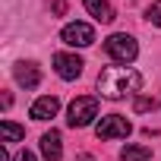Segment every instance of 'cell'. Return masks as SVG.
Listing matches in <instances>:
<instances>
[{"mask_svg": "<svg viewBox=\"0 0 161 161\" xmlns=\"http://www.w3.org/2000/svg\"><path fill=\"white\" fill-rule=\"evenodd\" d=\"M142 89V76L130 66H104L98 73V92L108 101H120L126 95H136Z\"/></svg>", "mask_w": 161, "mask_h": 161, "instance_id": "obj_1", "label": "cell"}, {"mask_svg": "<svg viewBox=\"0 0 161 161\" xmlns=\"http://www.w3.org/2000/svg\"><path fill=\"white\" fill-rule=\"evenodd\" d=\"M104 51H108V57H111V60H117V63H133V60H136V54H139L136 41H133L126 32L111 35V38L104 41Z\"/></svg>", "mask_w": 161, "mask_h": 161, "instance_id": "obj_2", "label": "cell"}, {"mask_svg": "<svg viewBox=\"0 0 161 161\" xmlns=\"http://www.w3.org/2000/svg\"><path fill=\"white\" fill-rule=\"evenodd\" d=\"M98 117V98L95 95H79L73 104H69V126H89L92 120Z\"/></svg>", "mask_w": 161, "mask_h": 161, "instance_id": "obj_3", "label": "cell"}, {"mask_svg": "<svg viewBox=\"0 0 161 161\" xmlns=\"http://www.w3.org/2000/svg\"><path fill=\"white\" fill-rule=\"evenodd\" d=\"M95 133H98V139H126V136L133 133V126H130V120L120 117V114H104V117L98 120Z\"/></svg>", "mask_w": 161, "mask_h": 161, "instance_id": "obj_4", "label": "cell"}, {"mask_svg": "<svg viewBox=\"0 0 161 161\" xmlns=\"http://www.w3.org/2000/svg\"><path fill=\"white\" fill-rule=\"evenodd\" d=\"M60 38H63L69 47H89V44L95 41V29H92L89 22H69V25L60 32Z\"/></svg>", "mask_w": 161, "mask_h": 161, "instance_id": "obj_5", "label": "cell"}, {"mask_svg": "<svg viewBox=\"0 0 161 161\" xmlns=\"http://www.w3.org/2000/svg\"><path fill=\"white\" fill-rule=\"evenodd\" d=\"M82 66H86L82 57H76V54H66V51L54 54V69H57L60 79H66V82H73V79L82 76Z\"/></svg>", "mask_w": 161, "mask_h": 161, "instance_id": "obj_6", "label": "cell"}, {"mask_svg": "<svg viewBox=\"0 0 161 161\" xmlns=\"http://www.w3.org/2000/svg\"><path fill=\"white\" fill-rule=\"evenodd\" d=\"M57 111H60V101L54 98V95H44V98H38L35 104H32V117L35 120H51V117H57Z\"/></svg>", "mask_w": 161, "mask_h": 161, "instance_id": "obj_7", "label": "cell"}, {"mask_svg": "<svg viewBox=\"0 0 161 161\" xmlns=\"http://www.w3.org/2000/svg\"><path fill=\"white\" fill-rule=\"evenodd\" d=\"M41 155L47 161H60L63 158V145H60V133L57 130H51V133L41 136Z\"/></svg>", "mask_w": 161, "mask_h": 161, "instance_id": "obj_8", "label": "cell"}, {"mask_svg": "<svg viewBox=\"0 0 161 161\" xmlns=\"http://www.w3.org/2000/svg\"><path fill=\"white\" fill-rule=\"evenodd\" d=\"M13 76H16V82L25 86V89H35V86L41 82V73H38L35 63H19V66L13 69Z\"/></svg>", "mask_w": 161, "mask_h": 161, "instance_id": "obj_9", "label": "cell"}, {"mask_svg": "<svg viewBox=\"0 0 161 161\" xmlns=\"http://www.w3.org/2000/svg\"><path fill=\"white\" fill-rule=\"evenodd\" d=\"M82 3H86V10H89L98 22H114V10H111L108 0H82Z\"/></svg>", "mask_w": 161, "mask_h": 161, "instance_id": "obj_10", "label": "cell"}, {"mask_svg": "<svg viewBox=\"0 0 161 161\" xmlns=\"http://www.w3.org/2000/svg\"><path fill=\"white\" fill-rule=\"evenodd\" d=\"M0 136H3V142H19V139H25V126H19L13 120H3L0 123Z\"/></svg>", "mask_w": 161, "mask_h": 161, "instance_id": "obj_11", "label": "cell"}, {"mask_svg": "<svg viewBox=\"0 0 161 161\" xmlns=\"http://www.w3.org/2000/svg\"><path fill=\"white\" fill-rule=\"evenodd\" d=\"M120 158L123 161H152V148H145V145H126L120 152Z\"/></svg>", "mask_w": 161, "mask_h": 161, "instance_id": "obj_12", "label": "cell"}, {"mask_svg": "<svg viewBox=\"0 0 161 161\" xmlns=\"http://www.w3.org/2000/svg\"><path fill=\"white\" fill-rule=\"evenodd\" d=\"M152 108H158V98H145V95H142V98L133 101V111H136V114H145V111H152Z\"/></svg>", "mask_w": 161, "mask_h": 161, "instance_id": "obj_13", "label": "cell"}, {"mask_svg": "<svg viewBox=\"0 0 161 161\" xmlns=\"http://www.w3.org/2000/svg\"><path fill=\"white\" fill-rule=\"evenodd\" d=\"M148 19H152L155 25H161V0H158V3H152V7H148Z\"/></svg>", "mask_w": 161, "mask_h": 161, "instance_id": "obj_14", "label": "cell"}, {"mask_svg": "<svg viewBox=\"0 0 161 161\" xmlns=\"http://www.w3.org/2000/svg\"><path fill=\"white\" fill-rule=\"evenodd\" d=\"M16 161H35V155L25 148V152H19V155H16Z\"/></svg>", "mask_w": 161, "mask_h": 161, "instance_id": "obj_15", "label": "cell"}, {"mask_svg": "<svg viewBox=\"0 0 161 161\" xmlns=\"http://www.w3.org/2000/svg\"><path fill=\"white\" fill-rule=\"evenodd\" d=\"M0 161H10V152L7 148H0Z\"/></svg>", "mask_w": 161, "mask_h": 161, "instance_id": "obj_16", "label": "cell"}]
</instances>
